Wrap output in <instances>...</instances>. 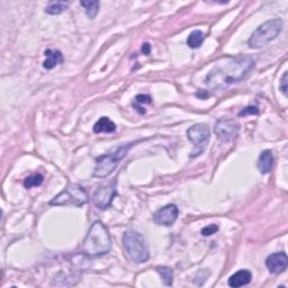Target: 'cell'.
I'll use <instances>...</instances> for the list:
<instances>
[{
    "mask_svg": "<svg viewBox=\"0 0 288 288\" xmlns=\"http://www.w3.org/2000/svg\"><path fill=\"white\" fill-rule=\"evenodd\" d=\"M255 68V59L241 55L219 62L207 74L205 83L208 88L223 90L233 83L240 82Z\"/></svg>",
    "mask_w": 288,
    "mask_h": 288,
    "instance_id": "1",
    "label": "cell"
},
{
    "mask_svg": "<svg viewBox=\"0 0 288 288\" xmlns=\"http://www.w3.org/2000/svg\"><path fill=\"white\" fill-rule=\"evenodd\" d=\"M112 249V239L105 225L97 221L91 225L85 238L82 252L86 256H104Z\"/></svg>",
    "mask_w": 288,
    "mask_h": 288,
    "instance_id": "2",
    "label": "cell"
},
{
    "mask_svg": "<svg viewBox=\"0 0 288 288\" xmlns=\"http://www.w3.org/2000/svg\"><path fill=\"white\" fill-rule=\"evenodd\" d=\"M123 245L125 251L133 263L143 264L150 258L149 248L144 238L139 232L128 230L123 236Z\"/></svg>",
    "mask_w": 288,
    "mask_h": 288,
    "instance_id": "3",
    "label": "cell"
},
{
    "mask_svg": "<svg viewBox=\"0 0 288 288\" xmlns=\"http://www.w3.org/2000/svg\"><path fill=\"white\" fill-rule=\"evenodd\" d=\"M283 27L284 23L283 20L279 18H275L261 24L259 27L252 33L249 41H248L249 47L260 48L267 45L269 42L274 41V39L281 34Z\"/></svg>",
    "mask_w": 288,
    "mask_h": 288,
    "instance_id": "4",
    "label": "cell"
},
{
    "mask_svg": "<svg viewBox=\"0 0 288 288\" xmlns=\"http://www.w3.org/2000/svg\"><path fill=\"white\" fill-rule=\"evenodd\" d=\"M132 145L133 143L122 145V147H119L115 151L97 158L96 167L94 169V177H96V178H106V177L112 174L119 165V162L123 160V158L126 156L128 150L132 148Z\"/></svg>",
    "mask_w": 288,
    "mask_h": 288,
    "instance_id": "5",
    "label": "cell"
},
{
    "mask_svg": "<svg viewBox=\"0 0 288 288\" xmlns=\"http://www.w3.org/2000/svg\"><path fill=\"white\" fill-rule=\"evenodd\" d=\"M88 194L85 188L77 184H69L60 194L51 199L50 205L81 207L88 203Z\"/></svg>",
    "mask_w": 288,
    "mask_h": 288,
    "instance_id": "6",
    "label": "cell"
},
{
    "mask_svg": "<svg viewBox=\"0 0 288 288\" xmlns=\"http://www.w3.org/2000/svg\"><path fill=\"white\" fill-rule=\"evenodd\" d=\"M117 195L116 192V181L115 179L107 185L99 186L96 192L92 195V203L99 210H106L110 207L114 197Z\"/></svg>",
    "mask_w": 288,
    "mask_h": 288,
    "instance_id": "7",
    "label": "cell"
},
{
    "mask_svg": "<svg viewBox=\"0 0 288 288\" xmlns=\"http://www.w3.org/2000/svg\"><path fill=\"white\" fill-rule=\"evenodd\" d=\"M210 128L205 124H196L187 131V136L189 141L195 145L193 157L197 156L202 152V149L206 142L210 140Z\"/></svg>",
    "mask_w": 288,
    "mask_h": 288,
    "instance_id": "8",
    "label": "cell"
},
{
    "mask_svg": "<svg viewBox=\"0 0 288 288\" xmlns=\"http://www.w3.org/2000/svg\"><path fill=\"white\" fill-rule=\"evenodd\" d=\"M239 130H240L239 124L231 118H220L215 125L216 135L219 136L221 141L224 142H229L236 139L239 134Z\"/></svg>",
    "mask_w": 288,
    "mask_h": 288,
    "instance_id": "9",
    "label": "cell"
},
{
    "mask_svg": "<svg viewBox=\"0 0 288 288\" xmlns=\"http://www.w3.org/2000/svg\"><path fill=\"white\" fill-rule=\"evenodd\" d=\"M178 214H179L178 207L174 205V204H169V205L162 207L154 213L153 221L158 225L171 227V225L176 222L177 218H178Z\"/></svg>",
    "mask_w": 288,
    "mask_h": 288,
    "instance_id": "10",
    "label": "cell"
},
{
    "mask_svg": "<svg viewBox=\"0 0 288 288\" xmlns=\"http://www.w3.org/2000/svg\"><path fill=\"white\" fill-rule=\"evenodd\" d=\"M288 265V258L285 252H277L267 257L266 259V267L272 274H282L285 272Z\"/></svg>",
    "mask_w": 288,
    "mask_h": 288,
    "instance_id": "11",
    "label": "cell"
},
{
    "mask_svg": "<svg viewBox=\"0 0 288 288\" xmlns=\"http://www.w3.org/2000/svg\"><path fill=\"white\" fill-rule=\"evenodd\" d=\"M251 279H252V274L249 272V270H247V269L239 270L238 273H236L230 277L229 286L234 287V288L246 286L248 285V284H250Z\"/></svg>",
    "mask_w": 288,
    "mask_h": 288,
    "instance_id": "12",
    "label": "cell"
},
{
    "mask_svg": "<svg viewBox=\"0 0 288 288\" xmlns=\"http://www.w3.org/2000/svg\"><path fill=\"white\" fill-rule=\"evenodd\" d=\"M44 55L46 56V60L43 62V66L47 70L55 68L57 64H61L64 62V57L59 50H46Z\"/></svg>",
    "mask_w": 288,
    "mask_h": 288,
    "instance_id": "13",
    "label": "cell"
},
{
    "mask_svg": "<svg viewBox=\"0 0 288 288\" xmlns=\"http://www.w3.org/2000/svg\"><path fill=\"white\" fill-rule=\"evenodd\" d=\"M274 165V156L270 150H265V151L259 156L258 160V169L261 174H269L273 169Z\"/></svg>",
    "mask_w": 288,
    "mask_h": 288,
    "instance_id": "14",
    "label": "cell"
},
{
    "mask_svg": "<svg viewBox=\"0 0 288 288\" xmlns=\"http://www.w3.org/2000/svg\"><path fill=\"white\" fill-rule=\"evenodd\" d=\"M115 130H116L115 123L105 116L99 118V121H97L94 125V132L97 134H99V133H113Z\"/></svg>",
    "mask_w": 288,
    "mask_h": 288,
    "instance_id": "15",
    "label": "cell"
},
{
    "mask_svg": "<svg viewBox=\"0 0 288 288\" xmlns=\"http://www.w3.org/2000/svg\"><path fill=\"white\" fill-rule=\"evenodd\" d=\"M69 7V2L66 1H51L47 3L46 12L50 15H60L65 11Z\"/></svg>",
    "mask_w": 288,
    "mask_h": 288,
    "instance_id": "16",
    "label": "cell"
},
{
    "mask_svg": "<svg viewBox=\"0 0 288 288\" xmlns=\"http://www.w3.org/2000/svg\"><path fill=\"white\" fill-rule=\"evenodd\" d=\"M204 39H205V36H204L203 32H201V30H194V32L189 34L187 38V45L190 48H198L202 46Z\"/></svg>",
    "mask_w": 288,
    "mask_h": 288,
    "instance_id": "17",
    "label": "cell"
},
{
    "mask_svg": "<svg viewBox=\"0 0 288 288\" xmlns=\"http://www.w3.org/2000/svg\"><path fill=\"white\" fill-rule=\"evenodd\" d=\"M80 5L85 8L86 15L89 17L90 19H94L98 14L100 3L99 1H81Z\"/></svg>",
    "mask_w": 288,
    "mask_h": 288,
    "instance_id": "18",
    "label": "cell"
},
{
    "mask_svg": "<svg viewBox=\"0 0 288 288\" xmlns=\"http://www.w3.org/2000/svg\"><path fill=\"white\" fill-rule=\"evenodd\" d=\"M157 272L160 274L163 283H165L167 286L172 285V283H174V272H172V269L168 267H158Z\"/></svg>",
    "mask_w": 288,
    "mask_h": 288,
    "instance_id": "19",
    "label": "cell"
},
{
    "mask_svg": "<svg viewBox=\"0 0 288 288\" xmlns=\"http://www.w3.org/2000/svg\"><path fill=\"white\" fill-rule=\"evenodd\" d=\"M43 176L41 174H35V175H32V176H29L27 177L24 180V186H25V188H33V187H38V186H41L42 183H43Z\"/></svg>",
    "mask_w": 288,
    "mask_h": 288,
    "instance_id": "20",
    "label": "cell"
},
{
    "mask_svg": "<svg viewBox=\"0 0 288 288\" xmlns=\"http://www.w3.org/2000/svg\"><path fill=\"white\" fill-rule=\"evenodd\" d=\"M219 231V227L216 224H211L202 230V234L204 237H211Z\"/></svg>",
    "mask_w": 288,
    "mask_h": 288,
    "instance_id": "21",
    "label": "cell"
},
{
    "mask_svg": "<svg viewBox=\"0 0 288 288\" xmlns=\"http://www.w3.org/2000/svg\"><path fill=\"white\" fill-rule=\"evenodd\" d=\"M259 110L255 106H249V107L243 108L240 113H239V116H247V115H258Z\"/></svg>",
    "mask_w": 288,
    "mask_h": 288,
    "instance_id": "22",
    "label": "cell"
},
{
    "mask_svg": "<svg viewBox=\"0 0 288 288\" xmlns=\"http://www.w3.org/2000/svg\"><path fill=\"white\" fill-rule=\"evenodd\" d=\"M135 101L137 104H151V97L149 95H137L135 97Z\"/></svg>",
    "mask_w": 288,
    "mask_h": 288,
    "instance_id": "23",
    "label": "cell"
},
{
    "mask_svg": "<svg viewBox=\"0 0 288 288\" xmlns=\"http://www.w3.org/2000/svg\"><path fill=\"white\" fill-rule=\"evenodd\" d=\"M287 78H288V73L285 72L282 78V80H281V85H279V88H281L282 92L285 96H287Z\"/></svg>",
    "mask_w": 288,
    "mask_h": 288,
    "instance_id": "24",
    "label": "cell"
},
{
    "mask_svg": "<svg viewBox=\"0 0 288 288\" xmlns=\"http://www.w3.org/2000/svg\"><path fill=\"white\" fill-rule=\"evenodd\" d=\"M150 51H151V46H150V44L149 43H144L143 46H142V52H143L145 55H149Z\"/></svg>",
    "mask_w": 288,
    "mask_h": 288,
    "instance_id": "25",
    "label": "cell"
}]
</instances>
